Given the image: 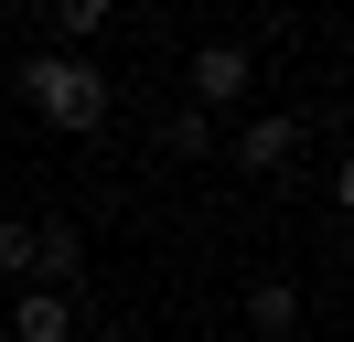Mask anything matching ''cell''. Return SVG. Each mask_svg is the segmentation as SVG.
Returning a JSON list of instances; mask_svg holds the SVG:
<instances>
[{
  "mask_svg": "<svg viewBox=\"0 0 354 342\" xmlns=\"http://www.w3.org/2000/svg\"><path fill=\"white\" fill-rule=\"evenodd\" d=\"M22 97L44 128H65V139H86V128H108V75H97V54H75V43H44V54H22Z\"/></svg>",
  "mask_w": 354,
  "mask_h": 342,
  "instance_id": "cell-1",
  "label": "cell"
},
{
  "mask_svg": "<svg viewBox=\"0 0 354 342\" xmlns=\"http://www.w3.org/2000/svg\"><path fill=\"white\" fill-rule=\"evenodd\" d=\"M247 97V43H204L194 54V107L215 118V107H236Z\"/></svg>",
  "mask_w": 354,
  "mask_h": 342,
  "instance_id": "cell-2",
  "label": "cell"
},
{
  "mask_svg": "<svg viewBox=\"0 0 354 342\" xmlns=\"http://www.w3.org/2000/svg\"><path fill=\"white\" fill-rule=\"evenodd\" d=\"M11 342H75V299L22 278V299H11Z\"/></svg>",
  "mask_w": 354,
  "mask_h": 342,
  "instance_id": "cell-3",
  "label": "cell"
},
{
  "mask_svg": "<svg viewBox=\"0 0 354 342\" xmlns=\"http://www.w3.org/2000/svg\"><path fill=\"white\" fill-rule=\"evenodd\" d=\"M86 278V235L75 225H32V289H75Z\"/></svg>",
  "mask_w": 354,
  "mask_h": 342,
  "instance_id": "cell-4",
  "label": "cell"
},
{
  "mask_svg": "<svg viewBox=\"0 0 354 342\" xmlns=\"http://www.w3.org/2000/svg\"><path fill=\"white\" fill-rule=\"evenodd\" d=\"M247 332L290 342V332H301V289H290V278H258V289H247Z\"/></svg>",
  "mask_w": 354,
  "mask_h": 342,
  "instance_id": "cell-5",
  "label": "cell"
},
{
  "mask_svg": "<svg viewBox=\"0 0 354 342\" xmlns=\"http://www.w3.org/2000/svg\"><path fill=\"white\" fill-rule=\"evenodd\" d=\"M290 150H301V118H247L236 128V161L247 171H290Z\"/></svg>",
  "mask_w": 354,
  "mask_h": 342,
  "instance_id": "cell-6",
  "label": "cell"
},
{
  "mask_svg": "<svg viewBox=\"0 0 354 342\" xmlns=\"http://www.w3.org/2000/svg\"><path fill=\"white\" fill-rule=\"evenodd\" d=\"M44 11H54V32H65L75 54H86V43L108 32V11H118V0H44Z\"/></svg>",
  "mask_w": 354,
  "mask_h": 342,
  "instance_id": "cell-7",
  "label": "cell"
},
{
  "mask_svg": "<svg viewBox=\"0 0 354 342\" xmlns=\"http://www.w3.org/2000/svg\"><path fill=\"white\" fill-rule=\"evenodd\" d=\"M161 150H183V161H204V150H215V118H204V107H172V128H161Z\"/></svg>",
  "mask_w": 354,
  "mask_h": 342,
  "instance_id": "cell-8",
  "label": "cell"
},
{
  "mask_svg": "<svg viewBox=\"0 0 354 342\" xmlns=\"http://www.w3.org/2000/svg\"><path fill=\"white\" fill-rule=\"evenodd\" d=\"M0 278H11V289L32 278V225H22V214H0Z\"/></svg>",
  "mask_w": 354,
  "mask_h": 342,
  "instance_id": "cell-9",
  "label": "cell"
},
{
  "mask_svg": "<svg viewBox=\"0 0 354 342\" xmlns=\"http://www.w3.org/2000/svg\"><path fill=\"white\" fill-rule=\"evenodd\" d=\"M97 342H140V332H97Z\"/></svg>",
  "mask_w": 354,
  "mask_h": 342,
  "instance_id": "cell-10",
  "label": "cell"
}]
</instances>
